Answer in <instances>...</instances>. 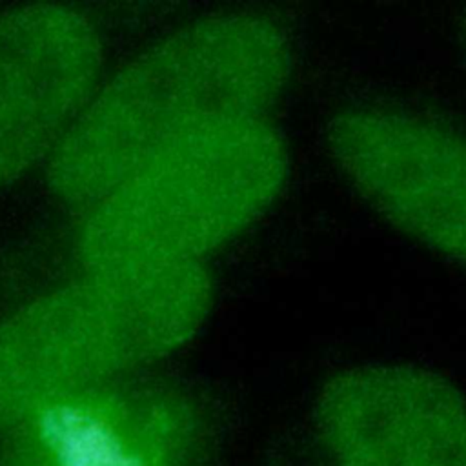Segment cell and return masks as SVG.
Instances as JSON below:
<instances>
[{
  "label": "cell",
  "mask_w": 466,
  "mask_h": 466,
  "mask_svg": "<svg viewBox=\"0 0 466 466\" xmlns=\"http://www.w3.org/2000/svg\"><path fill=\"white\" fill-rule=\"evenodd\" d=\"M286 175L284 140L262 116L198 127L89 206L76 257L84 269L202 264L264 213Z\"/></svg>",
  "instance_id": "obj_3"
},
{
  "label": "cell",
  "mask_w": 466,
  "mask_h": 466,
  "mask_svg": "<svg viewBox=\"0 0 466 466\" xmlns=\"http://www.w3.org/2000/svg\"><path fill=\"white\" fill-rule=\"evenodd\" d=\"M291 66L282 31L255 15L191 22L98 86L47 162L53 193L91 206L158 149L198 127L262 116Z\"/></svg>",
  "instance_id": "obj_1"
},
{
  "label": "cell",
  "mask_w": 466,
  "mask_h": 466,
  "mask_svg": "<svg viewBox=\"0 0 466 466\" xmlns=\"http://www.w3.org/2000/svg\"><path fill=\"white\" fill-rule=\"evenodd\" d=\"M319 426L335 466H466V400L411 366H366L320 393Z\"/></svg>",
  "instance_id": "obj_7"
},
{
  "label": "cell",
  "mask_w": 466,
  "mask_h": 466,
  "mask_svg": "<svg viewBox=\"0 0 466 466\" xmlns=\"http://www.w3.org/2000/svg\"><path fill=\"white\" fill-rule=\"evenodd\" d=\"M102 60L95 24L73 7L0 13V187L49 162L98 89Z\"/></svg>",
  "instance_id": "obj_5"
},
{
  "label": "cell",
  "mask_w": 466,
  "mask_h": 466,
  "mask_svg": "<svg viewBox=\"0 0 466 466\" xmlns=\"http://www.w3.org/2000/svg\"><path fill=\"white\" fill-rule=\"evenodd\" d=\"M329 147L359 191L391 222L466 262V133L391 107H351Z\"/></svg>",
  "instance_id": "obj_4"
},
{
  "label": "cell",
  "mask_w": 466,
  "mask_h": 466,
  "mask_svg": "<svg viewBox=\"0 0 466 466\" xmlns=\"http://www.w3.org/2000/svg\"><path fill=\"white\" fill-rule=\"evenodd\" d=\"M9 430L0 466H193L204 437L180 391L118 382L56 399Z\"/></svg>",
  "instance_id": "obj_6"
},
{
  "label": "cell",
  "mask_w": 466,
  "mask_h": 466,
  "mask_svg": "<svg viewBox=\"0 0 466 466\" xmlns=\"http://www.w3.org/2000/svg\"><path fill=\"white\" fill-rule=\"evenodd\" d=\"M202 264L84 269L0 320V428L184 346L211 308Z\"/></svg>",
  "instance_id": "obj_2"
}]
</instances>
